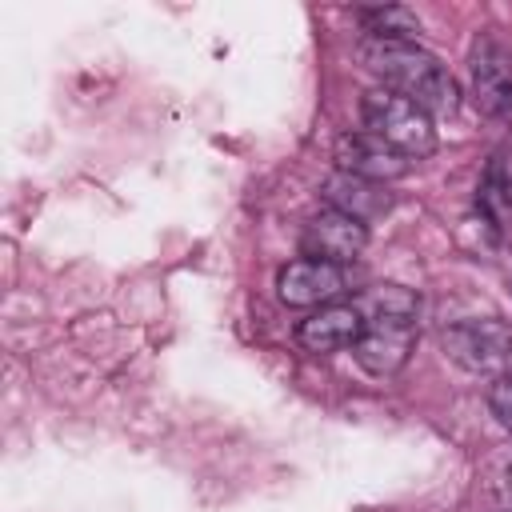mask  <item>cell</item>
<instances>
[{"instance_id":"13","label":"cell","mask_w":512,"mask_h":512,"mask_svg":"<svg viewBox=\"0 0 512 512\" xmlns=\"http://www.w3.org/2000/svg\"><path fill=\"white\" fill-rule=\"evenodd\" d=\"M488 412L496 416L500 428L512 432V372H500V376L488 384Z\"/></svg>"},{"instance_id":"12","label":"cell","mask_w":512,"mask_h":512,"mask_svg":"<svg viewBox=\"0 0 512 512\" xmlns=\"http://www.w3.org/2000/svg\"><path fill=\"white\" fill-rule=\"evenodd\" d=\"M480 208L488 220H512V160H496L480 184Z\"/></svg>"},{"instance_id":"9","label":"cell","mask_w":512,"mask_h":512,"mask_svg":"<svg viewBox=\"0 0 512 512\" xmlns=\"http://www.w3.org/2000/svg\"><path fill=\"white\" fill-rule=\"evenodd\" d=\"M360 332H364V312H360V304H356V300H352V304L336 300V304H324V308L308 312V316L296 324V344H300L304 352H312V356H332V352L356 348Z\"/></svg>"},{"instance_id":"10","label":"cell","mask_w":512,"mask_h":512,"mask_svg":"<svg viewBox=\"0 0 512 512\" xmlns=\"http://www.w3.org/2000/svg\"><path fill=\"white\" fill-rule=\"evenodd\" d=\"M324 200H328V208L348 212V216H356L360 224H372V220H380L384 212H392V192H388V184L360 180V176H348V172H336V176L324 180Z\"/></svg>"},{"instance_id":"8","label":"cell","mask_w":512,"mask_h":512,"mask_svg":"<svg viewBox=\"0 0 512 512\" xmlns=\"http://www.w3.org/2000/svg\"><path fill=\"white\" fill-rule=\"evenodd\" d=\"M332 160H336L340 172L360 176V180H376V184H392V180H400V176L412 172V160L408 156H400L396 148H388L380 136H372L364 128L336 136Z\"/></svg>"},{"instance_id":"4","label":"cell","mask_w":512,"mask_h":512,"mask_svg":"<svg viewBox=\"0 0 512 512\" xmlns=\"http://www.w3.org/2000/svg\"><path fill=\"white\" fill-rule=\"evenodd\" d=\"M440 348L468 372H512V324L500 316L460 320L440 332Z\"/></svg>"},{"instance_id":"5","label":"cell","mask_w":512,"mask_h":512,"mask_svg":"<svg viewBox=\"0 0 512 512\" xmlns=\"http://www.w3.org/2000/svg\"><path fill=\"white\" fill-rule=\"evenodd\" d=\"M468 96L484 116L512 112V48L480 32L468 48Z\"/></svg>"},{"instance_id":"1","label":"cell","mask_w":512,"mask_h":512,"mask_svg":"<svg viewBox=\"0 0 512 512\" xmlns=\"http://www.w3.org/2000/svg\"><path fill=\"white\" fill-rule=\"evenodd\" d=\"M360 64L380 80V88L412 100L428 116H452L460 108V88L452 72L420 40H360Z\"/></svg>"},{"instance_id":"7","label":"cell","mask_w":512,"mask_h":512,"mask_svg":"<svg viewBox=\"0 0 512 512\" xmlns=\"http://www.w3.org/2000/svg\"><path fill=\"white\" fill-rule=\"evenodd\" d=\"M300 248L304 256L312 260H328V264H348L356 260L364 248H368V224H360L356 216L348 212H336V208H320L304 232H300Z\"/></svg>"},{"instance_id":"6","label":"cell","mask_w":512,"mask_h":512,"mask_svg":"<svg viewBox=\"0 0 512 512\" xmlns=\"http://www.w3.org/2000/svg\"><path fill=\"white\" fill-rule=\"evenodd\" d=\"M344 292H348V276L340 264H328V260L300 256L276 272V296L288 308H312L316 312L324 304H336Z\"/></svg>"},{"instance_id":"2","label":"cell","mask_w":512,"mask_h":512,"mask_svg":"<svg viewBox=\"0 0 512 512\" xmlns=\"http://www.w3.org/2000/svg\"><path fill=\"white\" fill-rule=\"evenodd\" d=\"M356 304L364 312V332H360L352 356L368 376L388 380L416 352V340H420V332H416V296L400 284H380Z\"/></svg>"},{"instance_id":"3","label":"cell","mask_w":512,"mask_h":512,"mask_svg":"<svg viewBox=\"0 0 512 512\" xmlns=\"http://www.w3.org/2000/svg\"><path fill=\"white\" fill-rule=\"evenodd\" d=\"M360 120H364V132L380 136L388 148H396L408 160H424V156H432L440 148V136H436L432 116L424 108H416L412 100L388 92V88L364 92Z\"/></svg>"},{"instance_id":"11","label":"cell","mask_w":512,"mask_h":512,"mask_svg":"<svg viewBox=\"0 0 512 512\" xmlns=\"http://www.w3.org/2000/svg\"><path fill=\"white\" fill-rule=\"evenodd\" d=\"M364 40H416L420 20L416 12L400 8V4H380V8H360L356 12Z\"/></svg>"},{"instance_id":"14","label":"cell","mask_w":512,"mask_h":512,"mask_svg":"<svg viewBox=\"0 0 512 512\" xmlns=\"http://www.w3.org/2000/svg\"><path fill=\"white\" fill-rule=\"evenodd\" d=\"M504 496H508V504H512V464H508V472H504Z\"/></svg>"}]
</instances>
